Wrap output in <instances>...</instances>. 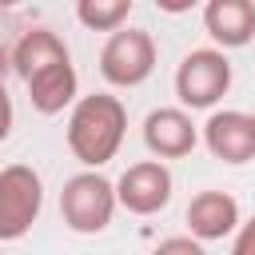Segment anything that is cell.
Masks as SVG:
<instances>
[{
  "instance_id": "1",
  "label": "cell",
  "mask_w": 255,
  "mask_h": 255,
  "mask_svg": "<svg viewBox=\"0 0 255 255\" xmlns=\"http://www.w3.org/2000/svg\"><path fill=\"white\" fill-rule=\"evenodd\" d=\"M124 135H128V108L120 96L92 92L72 104L64 139H68V151L84 163V171H100L104 163H112Z\"/></svg>"
},
{
  "instance_id": "2",
  "label": "cell",
  "mask_w": 255,
  "mask_h": 255,
  "mask_svg": "<svg viewBox=\"0 0 255 255\" xmlns=\"http://www.w3.org/2000/svg\"><path fill=\"white\" fill-rule=\"evenodd\" d=\"M116 183L100 171H80L60 191V219L76 235H100L112 227L116 215Z\"/></svg>"
},
{
  "instance_id": "3",
  "label": "cell",
  "mask_w": 255,
  "mask_h": 255,
  "mask_svg": "<svg viewBox=\"0 0 255 255\" xmlns=\"http://www.w3.org/2000/svg\"><path fill=\"white\" fill-rule=\"evenodd\" d=\"M44 211V183L40 171L28 163L0 167V243L24 239Z\"/></svg>"
},
{
  "instance_id": "4",
  "label": "cell",
  "mask_w": 255,
  "mask_h": 255,
  "mask_svg": "<svg viewBox=\"0 0 255 255\" xmlns=\"http://www.w3.org/2000/svg\"><path fill=\"white\" fill-rule=\"evenodd\" d=\"M231 88V60L219 48H191L175 68V96L183 108H211Z\"/></svg>"
},
{
  "instance_id": "5",
  "label": "cell",
  "mask_w": 255,
  "mask_h": 255,
  "mask_svg": "<svg viewBox=\"0 0 255 255\" xmlns=\"http://www.w3.org/2000/svg\"><path fill=\"white\" fill-rule=\"evenodd\" d=\"M155 72V40L147 28H120L100 48V76L112 88H139Z\"/></svg>"
},
{
  "instance_id": "6",
  "label": "cell",
  "mask_w": 255,
  "mask_h": 255,
  "mask_svg": "<svg viewBox=\"0 0 255 255\" xmlns=\"http://www.w3.org/2000/svg\"><path fill=\"white\" fill-rule=\"evenodd\" d=\"M171 191H175V179L159 159H139L116 179V203L131 215H159L171 203Z\"/></svg>"
},
{
  "instance_id": "7",
  "label": "cell",
  "mask_w": 255,
  "mask_h": 255,
  "mask_svg": "<svg viewBox=\"0 0 255 255\" xmlns=\"http://www.w3.org/2000/svg\"><path fill=\"white\" fill-rule=\"evenodd\" d=\"M203 143L215 159L239 167L255 159V120L251 112H235V108H215L203 124Z\"/></svg>"
},
{
  "instance_id": "8",
  "label": "cell",
  "mask_w": 255,
  "mask_h": 255,
  "mask_svg": "<svg viewBox=\"0 0 255 255\" xmlns=\"http://www.w3.org/2000/svg\"><path fill=\"white\" fill-rule=\"evenodd\" d=\"M199 143V128L183 108H155L143 116V147L163 163V159H183Z\"/></svg>"
},
{
  "instance_id": "9",
  "label": "cell",
  "mask_w": 255,
  "mask_h": 255,
  "mask_svg": "<svg viewBox=\"0 0 255 255\" xmlns=\"http://www.w3.org/2000/svg\"><path fill=\"white\" fill-rule=\"evenodd\" d=\"M187 231L191 239L199 243H215V239H227L239 231V199L231 191H219V187H207V191H195L191 203H187Z\"/></svg>"
},
{
  "instance_id": "10",
  "label": "cell",
  "mask_w": 255,
  "mask_h": 255,
  "mask_svg": "<svg viewBox=\"0 0 255 255\" xmlns=\"http://www.w3.org/2000/svg\"><path fill=\"white\" fill-rule=\"evenodd\" d=\"M68 60H72V52H68L64 36L52 32V28H28V32H20V40L8 48V68H12L24 84H28L32 76H40L44 68L68 64Z\"/></svg>"
},
{
  "instance_id": "11",
  "label": "cell",
  "mask_w": 255,
  "mask_h": 255,
  "mask_svg": "<svg viewBox=\"0 0 255 255\" xmlns=\"http://www.w3.org/2000/svg\"><path fill=\"white\" fill-rule=\"evenodd\" d=\"M203 32L215 40L219 52L247 48L255 40V4L251 0H211L203 8Z\"/></svg>"
},
{
  "instance_id": "12",
  "label": "cell",
  "mask_w": 255,
  "mask_h": 255,
  "mask_svg": "<svg viewBox=\"0 0 255 255\" xmlns=\"http://www.w3.org/2000/svg\"><path fill=\"white\" fill-rule=\"evenodd\" d=\"M76 100H80V76H76L72 60L68 64H56V68H44L40 76L28 80V104L40 116H60Z\"/></svg>"
},
{
  "instance_id": "13",
  "label": "cell",
  "mask_w": 255,
  "mask_h": 255,
  "mask_svg": "<svg viewBox=\"0 0 255 255\" xmlns=\"http://www.w3.org/2000/svg\"><path fill=\"white\" fill-rule=\"evenodd\" d=\"M131 16V0H80L76 20L88 32H120Z\"/></svg>"
},
{
  "instance_id": "14",
  "label": "cell",
  "mask_w": 255,
  "mask_h": 255,
  "mask_svg": "<svg viewBox=\"0 0 255 255\" xmlns=\"http://www.w3.org/2000/svg\"><path fill=\"white\" fill-rule=\"evenodd\" d=\"M151 255H207V247L191 235H167L151 247Z\"/></svg>"
},
{
  "instance_id": "15",
  "label": "cell",
  "mask_w": 255,
  "mask_h": 255,
  "mask_svg": "<svg viewBox=\"0 0 255 255\" xmlns=\"http://www.w3.org/2000/svg\"><path fill=\"white\" fill-rule=\"evenodd\" d=\"M231 255H255V215L239 223L235 243H231Z\"/></svg>"
},
{
  "instance_id": "16",
  "label": "cell",
  "mask_w": 255,
  "mask_h": 255,
  "mask_svg": "<svg viewBox=\"0 0 255 255\" xmlns=\"http://www.w3.org/2000/svg\"><path fill=\"white\" fill-rule=\"evenodd\" d=\"M12 124H16V108H12V96H8V84L0 80V143L12 135Z\"/></svg>"
},
{
  "instance_id": "17",
  "label": "cell",
  "mask_w": 255,
  "mask_h": 255,
  "mask_svg": "<svg viewBox=\"0 0 255 255\" xmlns=\"http://www.w3.org/2000/svg\"><path fill=\"white\" fill-rule=\"evenodd\" d=\"M8 72H12V68H8V48H4V44H0V80H4V76H8Z\"/></svg>"
},
{
  "instance_id": "18",
  "label": "cell",
  "mask_w": 255,
  "mask_h": 255,
  "mask_svg": "<svg viewBox=\"0 0 255 255\" xmlns=\"http://www.w3.org/2000/svg\"><path fill=\"white\" fill-rule=\"evenodd\" d=\"M0 255H4V243H0Z\"/></svg>"
},
{
  "instance_id": "19",
  "label": "cell",
  "mask_w": 255,
  "mask_h": 255,
  "mask_svg": "<svg viewBox=\"0 0 255 255\" xmlns=\"http://www.w3.org/2000/svg\"><path fill=\"white\" fill-rule=\"evenodd\" d=\"M251 120H255V112H251Z\"/></svg>"
}]
</instances>
